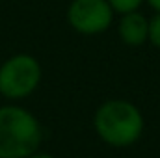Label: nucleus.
Masks as SVG:
<instances>
[{"mask_svg": "<svg viewBox=\"0 0 160 158\" xmlns=\"http://www.w3.org/2000/svg\"><path fill=\"white\" fill-rule=\"evenodd\" d=\"M28 158H54L52 155H48V153H41V151H36L34 155H30Z\"/></svg>", "mask_w": 160, "mask_h": 158, "instance_id": "obj_8", "label": "nucleus"}, {"mask_svg": "<svg viewBox=\"0 0 160 158\" xmlns=\"http://www.w3.org/2000/svg\"><path fill=\"white\" fill-rule=\"evenodd\" d=\"M147 26H149V19L136 11H128L123 13L118 22V34L121 41L127 47H142L143 43H147Z\"/></svg>", "mask_w": 160, "mask_h": 158, "instance_id": "obj_5", "label": "nucleus"}, {"mask_svg": "<svg viewBox=\"0 0 160 158\" xmlns=\"http://www.w3.org/2000/svg\"><path fill=\"white\" fill-rule=\"evenodd\" d=\"M114 9L108 0H73L67 7V22L80 36H99L112 26Z\"/></svg>", "mask_w": 160, "mask_h": 158, "instance_id": "obj_4", "label": "nucleus"}, {"mask_svg": "<svg viewBox=\"0 0 160 158\" xmlns=\"http://www.w3.org/2000/svg\"><path fill=\"white\" fill-rule=\"evenodd\" d=\"M147 41H149L155 48H160V11H155V15L149 19Z\"/></svg>", "mask_w": 160, "mask_h": 158, "instance_id": "obj_6", "label": "nucleus"}, {"mask_svg": "<svg viewBox=\"0 0 160 158\" xmlns=\"http://www.w3.org/2000/svg\"><path fill=\"white\" fill-rule=\"evenodd\" d=\"M145 2H147L155 11H160V0H145Z\"/></svg>", "mask_w": 160, "mask_h": 158, "instance_id": "obj_9", "label": "nucleus"}, {"mask_svg": "<svg viewBox=\"0 0 160 158\" xmlns=\"http://www.w3.org/2000/svg\"><path fill=\"white\" fill-rule=\"evenodd\" d=\"M41 63L30 54H15L0 65V95L9 101L30 97L41 82Z\"/></svg>", "mask_w": 160, "mask_h": 158, "instance_id": "obj_3", "label": "nucleus"}, {"mask_svg": "<svg viewBox=\"0 0 160 158\" xmlns=\"http://www.w3.org/2000/svg\"><path fill=\"white\" fill-rule=\"evenodd\" d=\"M93 128L106 145L130 147L142 138L145 121L134 102L125 99H110L95 110Z\"/></svg>", "mask_w": 160, "mask_h": 158, "instance_id": "obj_1", "label": "nucleus"}, {"mask_svg": "<svg viewBox=\"0 0 160 158\" xmlns=\"http://www.w3.org/2000/svg\"><path fill=\"white\" fill-rule=\"evenodd\" d=\"M43 128L22 106H0V158H28L39 151Z\"/></svg>", "mask_w": 160, "mask_h": 158, "instance_id": "obj_2", "label": "nucleus"}, {"mask_svg": "<svg viewBox=\"0 0 160 158\" xmlns=\"http://www.w3.org/2000/svg\"><path fill=\"white\" fill-rule=\"evenodd\" d=\"M143 2H145V0H108V4L112 6L114 13H119V15L140 9V6H142Z\"/></svg>", "mask_w": 160, "mask_h": 158, "instance_id": "obj_7", "label": "nucleus"}]
</instances>
